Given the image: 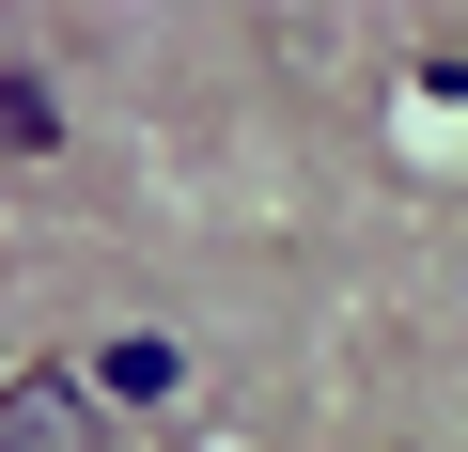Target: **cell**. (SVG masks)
Wrapping results in <instances>:
<instances>
[{
    "instance_id": "obj_1",
    "label": "cell",
    "mask_w": 468,
    "mask_h": 452,
    "mask_svg": "<svg viewBox=\"0 0 468 452\" xmlns=\"http://www.w3.org/2000/svg\"><path fill=\"white\" fill-rule=\"evenodd\" d=\"M0 452H110V390L79 359H16L0 374Z\"/></svg>"
}]
</instances>
